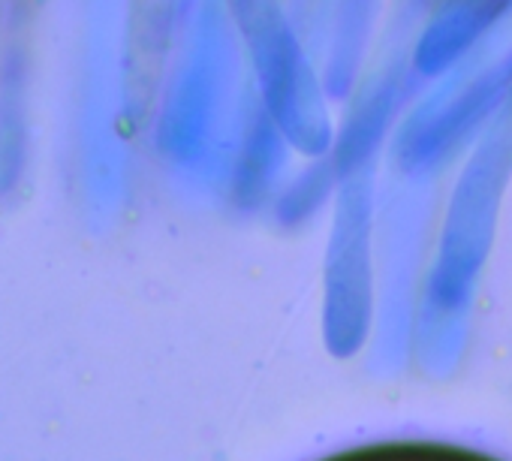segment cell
Wrapping results in <instances>:
<instances>
[{
	"label": "cell",
	"instance_id": "6da1fadb",
	"mask_svg": "<svg viewBox=\"0 0 512 461\" xmlns=\"http://www.w3.org/2000/svg\"><path fill=\"white\" fill-rule=\"evenodd\" d=\"M323 461H485L476 455H464L461 449H446L434 443H374L329 455Z\"/></svg>",
	"mask_w": 512,
	"mask_h": 461
}]
</instances>
